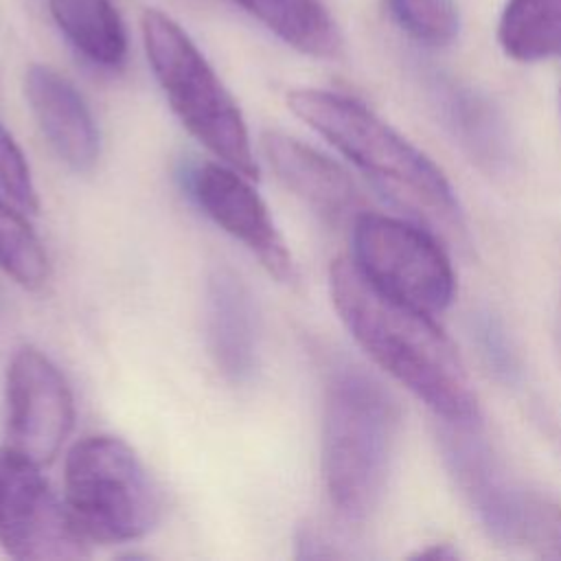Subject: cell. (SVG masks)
Returning <instances> with one entry per match:
<instances>
[{
    "label": "cell",
    "mask_w": 561,
    "mask_h": 561,
    "mask_svg": "<svg viewBox=\"0 0 561 561\" xmlns=\"http://www.w3.org/2000/svg\"><path fill=\"white\" fill-rule=\"evenodd\" d=\"M329 291L340 320L381 370L443 423L478 425V399L465 364L432 313L381 291L351 256L331 263Z\"/></svg>",
    "instance_id": "1"
},
{
    "label": "cell",
    "mask_w": 561,
    "mask_h": 561,
    "mask_svg": "<svg viewBox=\"0 0 561 561\" xmlns=\"http://www.w3.org/2000/svg\"><path fill=\"white\" fill-rule=\"evenodd\" d=\"M289 110L414 219L458 234L462 215L443 171L364 103L316 88L287 94Z\"/></svg>",
    "instance_id": "2"
},
{
    "label": "cell",
    "mask_w": 561,
    "mask_h": 561,
    "mask_svg": "<svg viewBox=\"0 0 561 561\" xmlns=\"http://www.w3.org/2000/svg\"><path fill=\"white\" fill-rule=\"evenodd\" d=\"M399 405L370 375L355 366L335 368L324 388L322 478L329 502L351 524L366 522L392 467Z\"/></svg>",
    "instance_id": "3"
},
{
    "label": "cell",
    "mask_w": 561,
    "mask_h": 561,
    "mask_svg": "<svg viewBox=\"0 0 561 561\" xmlns=\"http://www.w3.org/2000/svg\"><path fill=\"white\" fill-rule=\"evenodd\" d=\"M151 70L180 123L219 162L250 180L259 178L243 114L186 31L158 9L140 20Z\"/></svg>",
    "instance_id": "4"
},
{
    "label": "cell",
    "mask_w": 561,
    "mask_h": 561,
    "mask_svg": "<svg viewBox=\"0 0 561 561\" xmlns=\"http://www.w3.org/2000/svg\"><path fill=\"white\" fill-rule=\"evenodd\" d=\"M64 500L90 541L145 537L162 515L160 491L138 454L118 436L77 440L64 465Z\"/></svg>",
    "instance_id": "5"
},
{
    "label": "cell",
    "mask_w": 561,
    "mask_h": 561,
    "mask_svg": "<svg viewBox=\"0 0 561 561\" xmlns=\"http://www.w3.org/2000/svg\"><path fill=\"white\" fill-rule=\"evenodd\" d=\"M351 259L381 291L425 313H438L454 300L449 256L416 224L362 210L353 219Z\"/></svg>",
    "instance_id": "6"
},
{
    "label": "cell",
    "mask_w": 561,
    "mask_h": 561,
    "mask_svg": "<svg viewBox=\"0 0 561 561\" xmlns=\"http://www.w3.org/2000/svg\"><path fill=\"white\" fill-rule=\"evenodd\" d=\"M0 445V546L20 561H70L90 557V539L39 471Z\"/></svg>",
    "instance_id": "7"
},
{
    "label": "cell",
    "mask_w": 561,
    "mask_h": 561,
    "mask_svg": "<svg viewBox=\"0 0 561 561\" xmlns=\"http://www.w3.org/2000/svg\"><path fill=\"white\" fill-rule=\"evenodd\" d=\"M75 425V399L59 368L35 346L13 353L4 377L7 447L50 465Z\"/></svg>",
    "instance_id": "8"
},
{
    "label": "cell",
    "mask_w": 561,
    "mask_h": 561,
    "mask_svg": "<svg viewBox=\"0 0 561 561\" xmlns=\"http://www.w3.org/2000/svg\"><path fill=\"white\" fill-rule=\"evenodd\" d=\"M180 182L195 206L243 243L270 276L278 283L294 280L291 254L250 178L224 162L193 160L182 167Z\"/></svg>",
    "instance_id": "9"
},
{
    "label": "cell",
    "mask_w": 561,
    "mask_h": 561,
    "mask_svg": "<svg viewBox=\"0 0 561 561\" xmlns=\"http://www.w3.org/2000/svg\"><path fill=\"white\" fill-rule=\"evenodd\" d=\"M438 443L449 476L489 535L502 543H524L537 495L511 482L489 445L476 434V425L445 423Z\"/></svg>",
    "instance_id": "10"
},
{
    "label": "cell",
    "mask_w": 561,
    "mask_h": 561,
    "mask_svg": "<svg viewBox=\"0 0 561 561\" xmlns=\"http://www.w3.org/2000/svg\"><path fill=\"white\" fill-rule=\"evenodd\" d=\"M31 112L55 156L72 171H90L101 151L96 121L81 92L55 68L31 64L24 75Z\"/></svg>",
    "instance_id": "11"
},
{
    "label": "cell",
    "mask_w": 561,
    "mask_h": 561,
    "mask_svg": "<svg viewBox=\"0 0 561 561\" xmlns=\"http://www.w3.org/2000/svg\"><path fill=\"white\" fill-rule=\"evenodd\" d=\"M206 344L230 383H245L259 366V320L248 285L226 265L210 270L204 294Z\"/></svg>",
    "instance_id": "12"
},
{
    "label": "cell",
    "mask_w": 561,
    "mask_h": 561,
    "mask_svg": "<svg viewBox=\"0 0 561 561\" xmlns=\"http://www.w3.org/2000/svg\"><path fill=\"white\" fill-rule=\"evenodd\" d=\"M261 151L280 184L329 224L355 219L362 195L351 175L331 158L283 131H263Z\"/></svg>",
    "instance_id": "13"
},
{
    "label": "cell",
    "mask_w": 561,
    "mask_h": 561,
    "mask_svg": "<svg viewBox=\"0 0 561 561\" xmlns=\"http://www.w3.org/2000/svg\"><path fill=\"white\" fill-rule=\"evenodd\" d=\"M265 28L291 48L318 57L335 59L342 53V35L320 0H234Z\"/></svg>",
    "instance_id": "14"
},
{
    "label": "cell",
    "mask_w": 561,
    "mask_h": 561,
    "mask_svg": "<svg viewBox=\"0 0 561 561\" xmlns=\"http://www.w3.org/2000/svg\"><path fill=\"white\" fill-rule=\"evenodd\" d=\"M68 42L92 64L118 68L127 57V35L112 0H48Z\"/></svg>",
    "instance_id": "15"
},
{
    "label": "cell",
    "mask_w": 561,
    "mask_h": 561,
    "mask_svg": "<svg viewBox=\"0 0 561 561\" xmlns=\"http://www.w3.org/2000/svg\"><path fill=\"white\" fill-rule=\"evenodd\" d=\"M497 42L517 61L561 55V0H506Z\"/></svg>",
    "instance_id": "16"
},
{
    "label": "cell",
    "mask_w": 561,
    "mask_h": 561,
    "mask_svg": "<svg viewBox=\"0 0 561 561\" xmlns=\"http://www.w3.org/2000/svg\"><path fill=\"white\" fill-rule=\"evenodd\" d=\"M0 270L20 287L39 291L50 280V261L26 217L0 197Z\"/></svg>",
    "instance_id": "17"
},
{
    "label": "cell",
    "mask_w": 561,
    "mask_h": 561,
    "mask_svg": "<svg viewBox=\"0 0 561 561\" xmlns=\"http://www.w3.org/2000/svg\"><path fill=\"white\" fill-rule=\"evenodd\" d=\"M392 22L425 46H447L458 37L460 13L454 0H383Z\"/></svg>",
    "instance_id": "18"
},
{
    "label": "cell",
    "mask_w": 561,
    "mask_h": 561,
    "mask_svg": "<svg viewBox=\"0 0 561 561\" xmlns=\"http://www.w3.org/2000/svg\"><path fill=\"white\" fill-rule=\"evenodd\" d=\"M0 188L13 199L15 206L28 213L39 210L37 188L31 178L26 156L13 140V136L0 123Z\"/></svg>",
    "instance_id": "19"
},
{
    "label": "cell",
    "mask_w": 561,
    "mask_h": 561,
    "mask_svg": "<svg viewBox=\"0 0 561 561\" xmlns=\"http://www.w3.org/2000/svg\"><path fill=\"white\" fill-rule=\"evenodd\" d=\"M524 546H530L541 557L561 559V506L537 497Z\"/></svg>",
    "instance_id": "20"
},
{
    "label": "cell",
    "mask_w": 561,
    "mask_h": 561,
    "mask_svg": "<svg viewBox=\"0 0 561 561\" xmlns=\"http://www.w3.org/2000/svg\"><path fill=\"white\" fill-rule=\"evenodd\" d=\"M480 335H482V344H484V353L489 355V362L495 364V370L508 375L515 368V364H513L511 351L504 344L502 331L493 322H484L480 327Z\"/></svg>",
    "instance_id": "21"
},
{
    "label": "cell",
    "mask_w": 561,
    "mask_h": 561,
    "mask_svg": "<svg viewBox=\"0 0 561 561\" xmlns=\"http://www.w3.org/2000/svg\"><path fill=\"white\" fill-rule=\"evenodd\" d=\"M458 552L449 546V543H434L427 550H419L416 554H412V559H456Z\"/></svg>",
    "instance_id": "22"
}]
</instances>
